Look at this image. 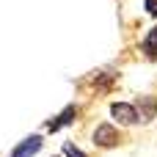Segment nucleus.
I'll return each instance as SVG.
<instances>
[{
  "label": "nucleus",
  "instance_id": "obj_7",
  "mask_svg": "<svg viewBox=\"0 0 157 157\" xmlns=\"http://www.w3.org/2000/svg\"><path fill=\"white\" fill-rule=\"evenodd\" d=\"M63 157H86V152H83V149H77L72 141H66V144H63Z\"/></svg>",
  "mask_w": 157,
  "mask_h": 157
},
{
  "label": "nucleus",
  "instance_id": "obj_6",
  "mask_svg": "<svg viewBox=\"0 0 157 157\" xmlns=\"http://www.w3.org/2000/svg\"><path fill=\"white\" fill-rule=\"evenodd\" d=\"M141 108H144V113H141V121H149V119H155V113H157V102L155 99H141Z\"/></svg>",
  "mask_w": 157,
  "mask_h": 157
},
{
  "label": "nucleus",
  "instance_id": "obj_4",
  "mask_svg": "<svg viewBox=\"0 0 157 157\" xmlns=\"http://www.w3.org/2000/svg\"><path fill=\"white\" fill-rule=\"evenodd\" d=\"M75 116H77V108H75V105H69V108H63V110L58 113V119H55V121H50V127H47V130H50V132H55V130H61L63 124H72V121H75Z\"/></svg>",
  "mask_w": 157,
  "mask_h": 157
},
{
  "label": "nucleus",
  "instance_id": "obj_8",
  "mask_svg": "<svg viewBox=\"0 0 157 157\" xmlns=\"http://www.w3.org/2000/svg\"><path fill=\"white\" fill-rule=\"evenodd\" d=\"M144 6H146V11L152 17H157V0H144Z\"/></svg>",
  "mask_w": 157,
  "mask_h": 157
},
{
  "label": "nucleus",
  "instance_id": "obj_1",
  "mask_svg": "<svg viewBox=\"0 0 157 157\" xmlns=\"http://www.w3.org/2000/svg\"><path fill=\"white\" fill-rule=\"evenodd\" d=\"M91 138H94V146H99V149H110V146H119L121 144V132L113 124H99Z\"/></svg>",
  "mask_w": 157,
  "mask_h": 157
},
{
  "label": "nucleus",
  "instance_id": "obj_2",
  "mask_svg": "<svg viewBox=\"0 0 157 157\" xmlns=\"http://www.w3.org/2000/svg\"><path fill=\"white\" fill-rule=\"evenodd\" d=\"M110 116H113V121H119V124H141V113H138V108L130 105V102H113V105H110Z\"/></svg>",
  "mask_w": 157,
  "mask_h": 157
},
{
  "label": "nucleus",
  "instance_id": "obj_3",
  "mask_svg": "<svg viewBox=\"0 0 157 157\" xmlns=\"http://www.w3.org/2000/svg\"><path fill=\"white\" fill-rule=\"evenodd\" d=\"M41 146H44L41 135H28V138H22V144H17V149L11 152V157H33V155L41 152Z\"/></svg>",
  "mask_w": 157,
  "mask_h": 157
},
{
  "label": "nucleus",
  "instance_id": "obj_5",
  "mask_svg": "<svg viewBox=\"0 0 157 157\" xmlns=\"http://www.w3.org/2000/svg\"><path fill=\"white\" fill-rule=\"evenodd\" d=\"M144 52L152 55V58H157V25L146 33V39H144Z\"/></svg>",
  "mask_w": 157,
  "mask_h": 157
}]
</instances>
